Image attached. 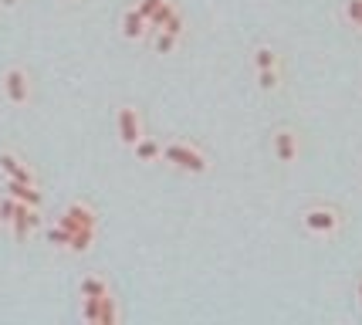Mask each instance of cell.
I'll return each mask as SVG.
<instances>
[{
	"instance_id": "cell-1",
	"label": "cell",
	"mask_w": 362,
	"mask_h": 325,
	"mask_svg": "<svg viewBox=\"0 0 362 325\" xmlns=\"http://www.w3.org/2000/svg\"><path fill=\"white\" fill-rule=\"evenodd\" d=\"M301 224H305V231L315 234V237H335L342 231V210L332 207V203H315V207H308L301 214Z\"/></svg>"
},
{
	"instance_id": "cell-2",
	"label": "cell",
	"mask_w": 362,
	"mask_h": 325,
	"mask_svg": "<svg viewBox=\"0 0 362 325\" xmlns=\"http://www.w3.org/2000/svg\"><path fill=\"white\" fill-rule=\"evenodd\" d=\"M163 159L173 163V166H180V170H187V173L210 170V159H206L197 146H189V142H166V146H163Z\"/></svg>"
},
{
	"instance_id": "cell-3",
	"label": "cell",
	"mask_w": 362,
	"mask_h": 325,
	"mask_svg": "<svg viewBox=\"0 0 362 325\" xmlns=\"http://www.w3.org/2000/svg\"><path fill=\"white\" fill-rule=\"evenodd\" d=\"M0 85H4V98L11 102V106H28L31 102V78L24 68H7L4 78H0Z\"/></svg>"
},
{
	"instance_id": "cell-4",
	"label": "cell",
	"mask_w": 362,
	"mask_h": 325,
	"mask_svg": "<svg viewBox=\"0 0 362 325\" xmlns=\"http://www.w3.org/2000/svg\"><path fill=\"white\" fill-rule=\"evenodd\" d=\"M271 149H274V156H278V163L291 166V163L298 159V153H301L298 132H295L291 125H278V129L271 132Z\"/></svg>"
},
{
	"instance_id": "cell-5",
	"label": "cell",
	"mask_w": 362,
	"mask_h": 325,
	"mask_svg": "<svg viewBox=\"0 0 362 325\" xmlns=\"http://www.w3.org/2000/svg\"><path fill=\"white\" fill-rule=\"evenodd\" d=\"M58 227H64L68 234L81 231V227H92V231H98V217H95V210L88 207V203H68V210H64L62 217H58Z\"/></svg>"
},
{
	"instance_id": "cell-6",
	"label": "cell",
	"mask_w": 362,
	"mask_h": 325,
	"mask_svg": "<svg viewBox=\"0 0 362 325\" xmlns=\"http://www.w3.org/2000/svg\"><path fill=\"white\" fill-rule=\"evenodd\" d=\"M115 129H119V139L126 146H136L142 139V115L132 106H122L115 112Z\"/></svg>"
},
{
	"instance_id": "cell-7",
	"label": "cell",
	"mask_w": 362,
	"mask_h": 325,
	"mask_svg": "<svg viewBox=\"0 0 362 325\" xmlns=\"http://www.w3.org/2000/svg\"><path fill=\"white\" fill-rule=\"evenodd\" d=\"M34 227H41V214H37V207H28V203L17 200V214L11 220V231H14L17 241H28V234Z\"/></svg>"
},
{
	"instance_id": "cell-8",
	"label": "cell",
	"mask_w": 362,
	"mask_h": 325,
	"mask_svg": "<svg viewBox=\"0 0 362 325\" xmlns=\"http://www.w3.org/2000/svg\"><path fill=\"white\" fill-rule=\"evenodd\" d=\"M0 170H4V176L7 180H17V183H37V176H34V170L21 159V156L14 153H0Z\"/></svg>"
},
{
	"instance_id": "cell-9",
	"label": "cell",
	"mask_w": 362,
	"mask_h": 325,
	"mask_svg": "<svg viewBox=\"0 0 362 325\" xmlns=\"http://www.w3.org/2000/svg\"><path fill=\"white\" fill-rule=\"evenodd\" d=\"M7 193L14 197V200L28 203V207H41V190H37V183H17V180H7Z\"/></svg>"
},
{
	"instance_id": "cell-10",
	"label": "cell",
	"mask_w": 362,
	"mask_h": 325,
	"mask_svg": "<svg viewBox=\"0 0 362 325\" xmlns=\"http://www.w3.org/2000/svg\"><path fill=\"white\" fill-rule=\"evenodd\" d=\"M122 34H126L129 41H142V38L149 34V24H146V17H142L136 7H129L126 17H122Z\"/></svg>"
},
{
	"instance_id": "cell-11",
	"label": "cell",
	"mask_w": 362,
	"mask_h": 325,
	"mask_svg": "<svg viewBox=\"0 0 362 325\" xmlns=\"http://www.w3.org/2000/svg\"><path fill=\"white\" fill-rule=\"evenodd\" d=\"M251 64H254V72H264V68H281V55H278L271 45H257L251 51Z\"/></svg>"
},
{
	"instance_id": "cell-12",
	"label": "cell",
	"mask_w": 362,
	"mask_h": 325,
	"mask_svg": "<svg viewBox=\"0 0 362 325\" xmlns=\"http://www.w3.org/2000/svg\"><path fill=\"white\" fill-rule=\"evenodd\" d=\"M132 153H136L139 163H156V159H163V146H159L156 139H149V136H142V139L132 146Z\"/></svg>"
},
{
	"instance_id": "cell-13",
	"label": "cell",
	"mask_w": 362,
	"mask_h": 325,
	"mask_svg": "<svg viewBox=\"0 0 362 325\" xmlns=\"http://www.w3.org/2000/svg\"><path fill=\"white\" fill-rule=\"evenodd\" d=\"M119 319H122L119 315V302L112 298V292L102 295V302H98V325H115Z\"/></svg>"
},
{
	"instance_id": "cell-14",
	"label": "cell",
	"mask_w": 362,
	"mask_h": 325,
	"mask_svg": "<svg viewBox=\"0 0 362 325\" xmlns=\"http://www.w3.org/2000/svg\"><path fill=\"white\" fill-rule=\"evenodd\" d=\"M102 295H109V281L105 278L88 275V278L81 281V298H102Z\"/></svg>"
},
{
	"instance_id": "cell-15",
	"label": "cell",
	"mask_w": 362,
	"mask_h": 325,
	"mask_svg": "<svg viewBox=\"0 0 362 325\" xmlns=\"http://www.w3.org/2000/svg\"><path fill=\"white\" fill-rule=\"evenodd\" d=\"M176 11H180V7H176L173 0H163V4H159V11H156V14H153L149 21H146V24H149V34L159 31V28H163V24H166V21H170V17L176 14Z\"/></svg>"
},
{
	"instance_id": "cell-16",
	"label": "cell",
	"mask_w": 362,
	"mask_h": 325,
	"mask_svg": "<svg viewBox=\"0 0 362 325\" xmlns=\"http://www.w3.org/2000/svg\"><path fill=\"white\" fill-rule=\"evenodd\" d=\"M149 38H153L156 55H170V51H176V45H180V38H176V34H170V31H153Z\"/></svg>"
},
{
	"instance_id": "cell-17",
	"label": "cell",
	"mask_w": 362,
	"mask_h": 325,
	"mask_svg": "<svg viewBox=\"0 0 362 325\" xmlns=\"http://www.w3.org/2000/svg\"><path fill=\"white\" fill-rule=\"evenodd\" d=\"M257 85H261V92H278V89H281V68L257 72Z\"/></svg>"
},
{
	"instance_id": "cell-18",
	"label": "cell",
	"mask_w": 362,
	"mask_h": 325,
	"mask_svg": "<svg viewBox=\"0 0 362 325\" xmlns=\"http://www.w3.org/2000/svg\"><path fill=\"white\" fill-rule=\"evenodd\" d=\"M92 244H95V231H92V227H81V231L71 234V244H68V248L75 251V254H85Z\"/></svg>"
},
{
	"instance_id": "cell-19",
	"label": "cell",
	"mask_w": 362,
	"mask_h": 325,
	"mask_svg": "<svg viewBox=\"0 0 362 325\" xmlns=\"http://www.w3.org/2000/svg\"><path fill=\"white\" fill-rule=\"evenodd\" d=\"M342 14L352 28H359L362 31V0H346V7H342Z\"/></svg>"
},
{
	"instance_id": "cell-20",
	"label": "cell",
	"mask_w": 362,
	"mask_h": 325,
	"mask_svg": "<svg viewBox=\"0 0 362 325\" xmlns=\"http://www.w3.org/2000/svg\"><path fill=\"white\" fill-rule=\"evenodd\" d=\"M98 302H102V298H81V319H85V322L98 325Z\"/></svg>"
},
{
	"instance_id": "cell-21",
	"label": "cell",
	"mask_w": 362,
	"mask_h": 325,
	"mask_svg": "<svg viewBox=\"0 0 362 325\" xmlns=\"http://www.w3.org/2000/svg\"><path fill=\"white\" fill-rule=\"evenodd\" d=\"M14 214H17V200L7 193V197L0 200V224H11V220H14Z\"/></svg>"
},
{
	"instance_id": "cell-22",
	"label": "cell",
	"mask_w": 362,
	"mask_h": 325,
	"mask_svg": "<svg viewBox=\"0 0 362 325\" xmlns=\"http://www.w3.org/2000/svg\"><path fill=\"white\" fill-rule=\"evenodd\" d=\"M47 241H51L54 248H68V244H71V234L64 231V227H51V231H47Z\"/></svg>"
},
{
	"instance_id": "cell-23",
	"label": "cell",
	"mask_w": 362,
	"mask_h": 325,
	"mask_svg": "<svg viewBox=\"0 0 362 325\" xmlns=\"http://www.w3.org/2000/svg\"><path fill=\"white\" fill-rule=\"evenodd\" d=\"M159 31H170V34H176V38H183V14L176 11V14L170 17V21H166V24H163Z\"/></svg>"
},
{
	"instance_id": "cell-24",
	"label": "cell",
	"mask_w": 362,
	"mask_h": 325,
	"mask_svg": "<svg viewBox=\"0 0 362 325\" xmlns=\"http://www.w3.org/2000/svg\"><path fill=\"white\" fill-rule=\"evenodd\" d=\"M159 4H163V0H139V4H136V11H139V14L149 21V17L159 11Z\"/></svg>"
},
{
	"instance_id": "cell-25",
	"label": "cell",
	"mask_w": 362,
	"mask_h": 325,
	"mask_svg": "<svg viewBox=\"0 0 362 325\" xmlns=\"http://www.w3.org/2000/svg\"><path fill=\"white\" fill-rule=\"evenodd\" d=\"M17 4H21V0H0V7H7V11H11V7H17Z\"/></svg>"
}]
</instances>
